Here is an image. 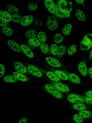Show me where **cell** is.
I'll list each match as a JSON object with an SVG mask.
<instances>
[{"instance_id":"e0dca14e","label":"cell","mask_w":92,"mask_h":123,"mask_svg":"<svg viewBox=\"0 0 92 123\" xmlns=\"http://www.w3.org/2000/svg\"><path fill=\"white\" fill-rule=\"evenodd\" d=\"M28 45L33 48H36L40 46L41 43L37 38H33L29 39L28 41Z\"/></svg>"},{"instance_id":"9a60e30c","label":"cell","mask_w":92,"mask_h":123,"mask_svg":"<svg viewBox=\"0 0 92 123\" xmlns=\"http://www.w3.org/2000/svg\"><path fill=\"white\" fill-rule=\"evenodd\" d=\"M21 50L27 56L30 58H32L34 56L33 52L28 46L24 44L20 45Z\"/></svg>"},{"instance_id":"e575fe53","label":"cell","mask_w":92,"mask_h":123,"mask_svg":"<svg viewBox=\"0 0 92 123\" xmlns=\"http://www.w3.org/2000/svg\"><path fill=\"white\" fill-rule=\"evenodd\" d=\"M77 48V46L75 44L71 45L68 49L67 53L68 54L70 55H73L76 51Z\"/></svg>"},{"instance_id":"7402d4cb","label":"cell","mask_w":92,"mask_h":123,"mask_svg":"<svg viewBox=\"0 0 92 123\" xmlns=\"http://www.w3.org/2000/svg\"><path fill=\"white\" fill-rule=\"evenodd\" d=\"M7 11L10 13H17L19 11L18 8L16 6L11 4H8L6 6Z\"/></svg>"},{"instance_id":"f1b7e54d","label":"cell","mask_w":92,"mask_h":123,"mask_svg":"<svg viewBox=\"0 0 92 123\" xmlns=\"http://www.w3.org/2000/svg\"><path fill=\"white\" fill-rule=\"evenodd\" d=\"M17 79L13 75H9L5 76L3 78V80L7 83H12L15 82L17 80Z\"/></svg>"},{"instance_id":"ab89813d","label":"cell","mask_w":92,"mask_h":123,"mask_svg":"<svg viewBox=\"0 0 92 123\" xmlns=\"http://www.w3.org/2000/svg\"><path fill=\"white\" fill-rule=\"evenodd\" d=\"M5 67L2 64H0V77L2 76L5 73Z\"/></svg>"},{"instance_id":"83f0119b","label":"cell","mask_w":92,"mask_h":123,"mask_svg":"<svg viewBox=\"0 0 92 123\" xmlns=\"http://www.w3.org/2000/svg\"><path fill=\"white\" fill-rule=\"evenodd\" d=\"M64 38L63 36L61 34L56 33L54 37V41L56 44H60L63 41Z\"/></svg>"},{"instance_id":"60d3db41","label":"cell","mask_w":92,"mask_h":123,"mask_svg":"<svg viewBox=\"0 0 92 123\" xmlns=\"http://www.w3.org/2000/svg\"><path fill=\"white\" fill-rule=\"evenodd\" d=\"M85 102L89 104H92V98L83 96Z\"/></svg>"},{"instance_id":"277c9868","label":"cell","mask_w":92,"mask_h":123,"mask_svg":"<svg viewBox=\"0 0 92 123\" xmlns=\"http://www.w3.org/2000/svg\"><path fill=\"white\" fill-rule=\"evenodd\" d=\"M44 87L47 91L56 98L60 99L62 98L63 94L62 92L58 90L52 85L46 84Z\"/></svg>"},{"instance_id":"5b68a950","label":"cell","mask_w":92,"mask_h":123,"mask_svg":"<svg viewBox=\"0 0 92 123\" xmlns=\"http://www.w3.org/2000/svg\"><path fill=\"white\" fill-rule=\"evenodd\" d=\"M67 99L70 102L74 104L85 102L83 96L74 93L69 94L67 97Z\"/></svg>"},{"instance_id":"74e56055","label":"cell","mask_w":92,"mask_h":123,"mask_svg":"<svg viewBox=\"0 0 92 123\" xmlns=\"http://www.w3.org/2000/svg\"><path fill=\"white\" fill-rule=\"evenodd\" d=\"M34 23L35 28L37 30H39L42 25L43 21L41 19L37 18L35 20Z\"/></svg>"},{"instance_id":"8d00e7d4","label":"cell","mask_w":92,"mask_h":123,"mask_svg":"<svg viewBox=\"0 0 92 123\" xmlns=\"http://www.w3.org/2000/svg\"><path fill=\"white\" fill-rule=\"evenodd\" d=\"M58 47L56 44L53 43L52 44L50 48V51L51 53L54 56H57L58 53Z\"/></svg>"},{"instance_id":"681fc988","label":"cell","mask_w":92,"mask_h":123,"mask_svg":"<svg viewBox=\"0 0 92 123\" xmlns=\"http://www.w3.org/2000/svg\"></svg>"},{"instance_id":"52a82bcc","label":"cell","mask_w":92,"mask_h":123,"mask_svg":"<svg viewBox=\"0 0 92 123\" xmlns=\"http://www.w3.org/2000/svg\"><path fill=\"white\" fill-rule=\"evenodd\" d=\"M54 15L56 18L62 19H67L71 16L62 11L57 3L56 4L55 14Z\"/></svg>"},{"instance_id":"d4e9b609","label":"cell","mask_w":92,"mask_h":123,"mask_svg":"<svg viewBox=\"0 0 92 123\" xmlns=\"http://www.w3.org/2000/svg\"><path fill=\"white\" fill-rule=\"evenodd\" d=\"M46 75L52 81L55 82H59L61 80L59 78L55 73L49 71L47 72Z\"/></svg>"},{"instance_id":"603a6c76","label":"cell","mask_w":92,"mask_h":123,"mask_svg":"<svg viewBox=\"0 0 92 123\" xmlns=\"http://www.w3.org/2000/svg\"><path fill=\"white\" fill-rule=\"evenodd\" d=\"M68 76L69 80L72 82L76 84H79L81 80L79 77L75 74L70 73L68 74Z\"/></svg>"},{"instance_id":"8fae6325","label":"cell","mask_w":92,"mask_h":123,"mask_svg":"<svg viewBox=\"0 0 92 123\" xmlns=\"http://www.w3.org/2000/svg\"><path fill=\"white\" fill-rule=\"evenodd\" d=\"M12 16L11 13L7 11L0 10V19L8 23L12 20Z\"/></svg>"},{"instance_id":"d6986e66","label":"cell","mask_w":92,"mask_h":123,"mask_svg":"<svg viewBox=\"0 0 92 123\" xmlns=\"http://www.w3.org/2000/svg\"><path fill=\"white\" fill-rule=\"evenodd\" d=\"M75 15L77 19L80 21H84L86 19V17L85 14L80 9H77L76 10Z\"/></svg>"},{"instance_id":"836d02e7","label":"cell","mask_w":92,"mask_h":123,"mask_svg":"<svg viewBox=\"0 0 92 123\" xmlns=\"http://www.w3.org/2000/svg\"><path fill=\"white\" fill-rule=\"evenodd\" d=\"M28 9L31 11H34L36 10L38 7V4L33 1L30 2L27 5Z\"/></svg>"},{"instance_id":"7dc6e473","label":"cell","mask_w":92,"mask_h":123,"mask_svg":"<svg viewBox=\"0 0 92 123\" xmlns=\"http://www.w3.org/2000/svg\"><path fill=\"white\" fill-rule=\"evenodd\" d=\"M90 57L91 59L92 60V48L91 50L90 54Z\"/></svg>"},{"instance_id":"bcb514c9","label":"cell","mask_w":92,"mask_h":123,"mask_svg":"<svg viewBox=\"0 0 92 123\" xmlns=\"http://www.w3.org/2000/svg\"><path fill=\"white\" fill-rule=\"evenodd\" d=\"M90 76L92 79V67H90L88 70Z\"/></svg>"},{"instance_id":"f6af8a7d","label":"cell","mask_w":92,"mask_h":123,"mask_svg":"<svg viewBox=\"0 0 92 123\" xmlns=\"http://www.w3.org/2000/svg\"><path fill=\"white\" fill-rule=\"evenodd\" d=\"M86 97L92 98V90L88 91L85 93Z\"/></svg>"},{"instance_id":"8992f818","label":"cell","mask_w":92,"mask_h":123,"mask_svg":"<svg viewBox=\"0 0 92 123\" xmlns=\"http://www.w3.org/2000/svg\"><path fill=\"white\" fill-rule=\"evenodd\" d=\"M34 21V18L33 15H27L22 17L20 23L23 26L27 27L30 25Z\"/></svg>"},{"instance_id":"7c38bea8","label":"cell","mask_w":92,"mask_h":123,"mask_svg":"<svg viewBox=\"0 0 92 123\" xmlns=\"http://www.w3.org/2000/svg\"><path fill=\"white\" fill-rule=\"evenodd\" d=\"M7 43L8 46L14 51L20 52L21 50L20 45L16 42L12 40H8Z\"/></svg>"},{"instance_id":"ee69618b","label":"cell","mask_w":92,"mask_h":123,"mask_svg":"<svg viewBox=\"0 0 92 123\" xmlns=\"http://www.w3.org/2000/svg\"><path fill=\"white\" fill-rule=\"evenodd\" d=\"M75 1L77 3L81 5L84 6H86L85 2L84 0H75Z\"/></svg>"},{"instance_id":"ffe728a7","label":"cell","mask_w":92,"mask_h":123,"mask_svg":"<svg viewBox=\"0 0 92 123\" xmlns=\"http://www.w3.org/2000/svg\"><path fill=\"white\" fill-rule=\"evenodd\" d=\"M37 38L42 43H45L47 40V36L46 33L44 31H40L38 32L37 35Z\"/></svg>"},{"instance_id":"4dcf8cb0","label":"cell","mask_w":92,"mask_h":123,"mask_svg":"<svg viewBox=\"0 0 92 123\" xmlns=\"http://www.w3.org/2000/svg\"><path fill=\"white\" fill-rule=\"evenodd\" d=\"M13 74L17 79L21 81L25 82L27 80L26 77L22 74L15 72L13 73Z\"/></svg>"},{"instance_id":"6da1fadb","label":"cell","mask_w":92,"mask_h":123,"mask_svg":"<svg viewBox=\"0 0 92 123\" xmlns=\"http://www.w3.org/2000/svg\"><path fill=\"white\" fill-rule=\"evenodd\" d=\"M57 4L60 8L64 12L70 16L73 8V3L69 0H59Z\"/></svg>"},{"instance_id":"4316f807","label":"cell","mask_w":92,"mask_h":123,"mask_svg":"<svg viewBox=\"0 0 92 123\" xmlns=\"http://www.w3.org/2000/svg\"><path fill=\"white\" fill-rule=\"evenodd\" d=\"M79 114L83 118H89L92 116V112L90 111L85 110L79 111Z\"/></svg>"},{"instance_id":"ba28073f","label":"cell","mask_w":92,"mask_h":123,"mask_svg":"<svg viewBox=\"0 0 92 123\" xmlns=\"http://www.w3.org/2000/svg\"><path fill=\"white\" fill-rule=\"evenodd\" d=\"M51 83L58 90L61 92H67L70 91V88L68 86L59 82L51 81Z\"/></svg>"},{"instance_id":"7a4b0ae2","label":"cell","mask_w":92,"mask_h":123,"mask_svg":"<svg viewBox=\"0 0 92 123\" xmlns=\"http://www.w3.org/2000/svg\"><path fill=\"white\" fill-rule=\"evenodd\" d=\"M80 46L81 50H87L92 47V34L88 33L84 37L81 42Z\"/></svg>"},{"instance_id":"b9f144b4","label":"cell","mask_w":92,"mask_h":123,"mask_svg":"<svg viewBox=\"0 0 92 123\" xmlns=\"http://www.w3.org/2000/svg\"><path fill=\"white\" fill-rule=\"evenodd\" d=\"M0 26L2 28L8 26L9 25V24L7 22L1 19H0Z\"/></svg>"},{"instance_id":"3957f363","label":"cell","mask_w":92,"mask_h":123,"mask_svg":"<svg viewBox=\"0 0 92 123\" xmlns=\"http://www.w3.org/2000/svg\"><path fill=\"white\" fill-rule=\"evenodd\" d=\"M46 26L49 30L53 31L56 30L58 26V22L55 16L49 15L47 17Z\"/></svg>"},{"instance_id":"2e32d148","label":"cell","mask_w":92,"mask_h":123,"mask_svg":"<svg viewBox=\"0 0 92 123\" xmlns=\"http://www.w3.org/2000/svg\"><path fill=\"white\" fill-rule=\"evenodd\" d=\"M78 68L80 73L83 76H85L87 75L88 70L85 61H83L79 64Z\"/></svg>"},{"instance_id":"d590c367","label":"cell","mask_w":92,"mask_h":123,"mask_svg":"<svg viewBox=\"0 0 92 123\" xmlns=\"http://www.w3.org/2000/svg\"><path fill=\"white\" fill-rule=\"evenodd\" d=\"M73 108L75 110L81 111L85 110L86 108V106L82 103H78L74 105Z\"/></svg>"},{"instance_id":"ac0fdd59","label":"cell","mask_w":92,"mask_h":123,"mask_svg":"<svg viewBox=\"0 0 92 123\" xmlns=\"http://www.w3.org/2000/svg\"><path fill=\"white\" fill-rule=\"evenodd\" d=\"M72 25L70 23L65 24L62 28V32L63 34L66 36L69 35L71 33L72 29Z\"/></svg>"},{"instance_id":"1f68e13d","label":"cell","mask_w":92,"mask_h":123,"mask_svg":"<svg viewBox=\"0 0 92 123\" xmlns=\"http://www.w3.org/2000/svg\"><path fill=\"white\" fill-rule=\"evenodd\" d=\"M41 51L44 54L48 53L50 51V48L48 45L45 43H42L40 46Z\"/></svg>"},{"instance_id":"f546056e","label":"cell","mask_w":92,"mask_h":123,"mask_svg":"<svg viewBox=\"0 0 92 123\" xmlns=\"http://www.w3.org/2000/svg\"><path fill=\"white\" fill-rule=\"evenodd\" d=\"M1 32L6 36H10L12 34L13 30L11 28L7 26L2 28L1 29Z\"/></svg>"},{"instance_id":"c3c4849f","label":"cell","mask_w":92,"mask_h":123,"mask_svg":"<svg viewBox=\"0 0 92 123\" xmlns=\"http://www.w3.org/2000/svg\"></svg>"},{"instance_id":"7bdbcfd3","label":"cell","mask_w":92,"mask_h":123,"mask_svg":"<svg viewBox=\"0 0 92 123\" xmlns=\"http://www.w3.org/2000/svg\"><path fill=\"white\" fill-rule=\"evenodd\" d=\"M28 119L26 117H22L18 121V123H27Z\"/></svg>"},{"instance_id":"4fadbf2b","label":"cell","mask_w":92,"mask_h":123,"mask_svg":"<svg viewBox=\"0 0 92 123\" xmlns=\"http://www.w3.org/2000/svg\"><path fill=\"white\" fill-rule=\"evenodd\" d=\"M47 62L51 66L56 68L60 67L61 64L58 60L56 58L52 57H48L46 58Z\"/></svg>"},{"instance_id":"484cf974","label":"cell","mask_w":92,"mask_h":123,"mask_svg":"<svg viewBox=\"0 0 92 123\" xmlns=\"http://www.w3.org/2000/svg\"><path fill=\"white\" fill-rule=\"evenodd\" d=\"M25 36L26 38L29 39L36 38L37 36L36 31L34 29H29L25 32Z\"/></svg>"},{"instance_id":"d6a6232c","label":"cell","mask_w":92,"mask_h":123,"mask_svg":"<svg viewBox=\"0 0 92 123\" xmlns=\"http://www.w3.org/2000/svg\"><path fill=\"white\" fill-rule=\"evenodd\" d=\"M22 17L20 14H13L12 16V21L14 23L18 24L20 23Z\"/></svg>"},{"instance_id":"44dd1931","label":"cell","mask_w":92,"mask_h":123,"mask_svg":"<svg viewBox=\"0 0 92 123\" xmlns=\"http://www.w3.org/2000/svg\"><path fill=\"white\" fill-rule=\"evenodd\" d=\"M55 73L60 79L66 80H69L68 76V74L64 71L57 70L55 71Z\"/></svg>"},{"instance_id":"30bf717a","label":"cell","mask_w":92,"mask_h":123,"mask_svg":"<svg viewBox=\"0 0 92 123\" xmlns=\"http://www.w3.org/2000/svg\"><path fill=\"white\" fill-rule=\"evenodd\" d=\"M28 72L33 76L40 77L42 75L41 72L36 66L33 65H29L27 67Z\"/></svg>"},{"instance_id":"cb8c5ba5","label":"cell","mask_w":92,"mask_h":123,"mask_svg":"<svg viewBox=\"0 0 92 123\" xmlns=\"http://www.w3.org/2000/svg\"><path fill=\"white\" fill-rule=\"evenodd\" d=\"M67 50V47L64 44H62L58 47V53L57 56L60 57L63 56L66 53Z\"/></svg>"},{"instance_id":"f35d334b","label":"cell","mask_w":92,"mask_h":123,"mask_svg":"<svg viewBox=\"0 0 92 123\" xmlns=\"http://www.w3.org/2000/svg\"><path fill=\"white\" fill-rule=\"evenodd\" d=\"M74 121L76 123H80L83 121V118L79 114H75L73 117Z\"/></svg>"},{"instance_id":"5bb4252c","label":"cell","mask_w":92,"mask_h":123,"mask_svg":"<svg viewBox=\"0 0 92 123\" xmlns=\"http://www.w3.org/2000/svg\"><path fill=\"white\" fill-rule=\"evenodd\" d=\"M15 70L17 72L22 73H27L28 71L27 68L22 63L16 61L14 64Z\"/></svg>"},{"instance_id":"9c48e42d","label":"cell","mask_w":92,"mask_h":123,"mask_svg":"<svg viewBox=\"0 0 92 123\" xmlns=\"http://www.w3.org/2000/svg\"><path fill=\"white\" fill-rule=\"evenodd\" d=\"M44 4L48 11L54 15L55 14L56 4L52 0H45Z\"/></svg>"}]
</instances>
